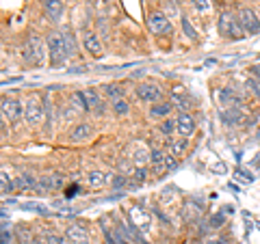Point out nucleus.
<instances>
[{"instance_id": "nucleus-1", "label": "nucleus", "mask_w": 260, "mask_h": 244, "mask_svg": "<svg viewBox=\"0 0 260 244\" xmlns=\"http://www.w3.org/2000/svg\"><path fill=\"white\" fill-rule=\"evenodd\" d=\"M46 46H48V63H50V67H54V69L65 67L70 61V52H68V46H65L61 30L48 32Z\"/></svg>"}, {"instance_id": "nucleus-2", "label": "nucleus", "mask_w": 260, "mask_h": 244, "mask_svg": "<svg viewBox=\"0 0 260 244\" xmlns=\"http://www.w3.org/2000/svg\"><path fill=\"white\" fill-rule=\"evenodd\" d=\"M217 32L228 42H241L247 37L239 22V15H234L232 11H221L217 15Z\"/></svg>"}, {"instance_id": "nucleus-3", "label": "nucleus", "mask_w": 260, "mask_h": 244, "mask_svg": "<svg viewBox=\"0 0 260 244\" xmlns=\"http://www.w3.org/2000/svg\"><path fill=\"white\" fill-rule=\"evenodd\" d=\"M24 124L30 128L46 124V106L44 100H39L37 95H28L24 100Z\"/></svg>"}, {"instance_id": "nucleus-4", "label": "nucleus", "mask_w": 260, "mask_h": 244, "mask_svg": "<svg viewBox=\"0 0 260 244\" xmlns=\"http://www.w3.org/2000/svg\"><path fill=\"white\" fill-rule=\"evenodd\" d=\"M145 26L152 32L154 37H162V35H172L174 32V22L169 18V13L160 11V9H154L148 13L145 18Z\"/></svg>"}, {"instance_id": "nucleus-5", "label": "nucleus", "mask_w": 260, "mask_h": 244, "mask_svg": "<svg viewBox=\"0 0 260 244\" xmlns=\"http://www.w3.org/2000/svg\"><path fill=\"white\" fill-rule=\"evenodd\" d=\"M126 223L137 227L141 233L150 231V225H152V216L148 212V208L143 206V201H137L133 203L130 208H126Z\"/></svg>"}, {"instance_id": "nucleus-6", "label": "nucleus", "mask_w": 260, "mask_h": 244, "mask_svg": "<svg viewBox=\"0 0 260 244\" xmlns=\"http://www.w3.org/2000/svg\"><path fill=\"white\" fill-rule=\"evenodd\" d=\"M135 95H137V100L139 102L152 106V104L162 102V97H165V89H162L158 83H154V80H143V83H139L135 87Z\"/></svg>"}, {"instance_id": "nucleus-7", "label": "nucleus", "mask_w": 260, "mask_h": 244, "mask_svg": "<svg viewBox=\"0 0 260 244\" xmlns=\"http://www.w3.org/2000/svg\"><path fill=\"white\" fill-rule=\"evenodd\" d=\"M80 44H83V50L91 56V59H102L104 56L102 37L95 28H83L80 30Z\"/></svg>"}, {"instance_id": "nucleus-8", "label": "nucleus", "mask_w": 260, "mask_h": 244, "mask_svg": "<svg viewBox=\"0 0 260 244\" xmlns=\"http://www.w3.org/2000/svg\"><path fill=\"white\" fill-rule=\"evenodd\" d=\"M26 48H28V52H30L32 67H44L46 61H48V46L44 44L42 35H37V32H30L28 39H26Z\"/></svg>"}, {"instance_id": "nucleus-9", "label": "nucleus", "mask_w": 260, "mask_h": 244, "mask_svg": "<svg viewBox=\"0 0 260 244\" xmlns=\"http://www.w3.org/2000/svg\"><path fill=\"white\" fill-rule=\"evenodd\" d=\"M0 110H3V119L9 121V124H20V121L24 119V102L15 100V97H3V106H0Z\"/></svg>"}, {"instance_id": "nucleus-10", "label": "nucleus", "mask_w": 260, "mask_h": 244, "mask_svg": "<svg viewBox=\"0 0 260 244\" xmlns=\"http://www.w3.org/2000/svg\"><path fill=\"white\" fill-rule=\"evenodd\" d=\"M239 22H241L243 30H245V35H249V37L260 35V15L254 9L243 7V9L239 11Z\"/></svg>"}, {"instance_id": "nucleus-11", "label": "nucleus", "mask_w": 260, "mask_h": 244, "mask_svg": "<svg viewBox=\"0 0 260 244\" xmlns=\"http://www.w3.org/2000/svg\"><path fill=\"white\" fill-rule=\"evenodd\" d=\"M93 134H95V128L89 124V121H74L68 132V141L70 143H87Z\"/></svg>"}, {"instance_id": "nucleus-12", "label": "nucleus", "mask_w": 260, "mask_h": 244, "mask_svg": "<svg viewBox=\"0 0 260 244\" xmlns=\"http://www.w3.org/2000/svg\"><path fill=\"white\" fill-rule=\"evenodd\" d=\"M219 119H221V124L225 128H239L245 124V110H243L241 106H230V108H221L219 110Z\"/></svg>"}, {"instance_id": "nucleus-13", "label": "nucleus", "mask_w": 260, "mask_h": 244, "mask_svg": "<svg viewBox=\"0 0 260 244\" xmlns=\"http://www.w3.org/2000/svg\"><path fill=\"white\" fill-rule=\"evenodd\" d=\"M217 104L221 108H230V106H243V95L239 91H234L232 87H221L217 89Z\"/></svg>"}, {"instance_id": "nucleus-14", "label": "nucleus", "mask_w": 260, "mask_h": 244, "mask_svg": "<svg viewBox=\"0 0 260 244\" xmlns=\"http://www.w3.org/2000/svg\"><path fill=\"white\" fill-rule=\"evenodd\" d=\"M46 18L52 24H61L65 18V0H42Z\"/></svg>"}, {"instance_id": "nucleus-15", "label": "nucleus", "mask_w": 260, "mask_h": 244, "mask_svg": "<svg viewBox=\"0 0 260 244\" xmlns=\"http://www.w3.org/2000/svg\"><path fill=\"white\" fill-rule=\"evenodd\" d=\"M61 35L65 39V46H68V52H70V59H76L78 52H80V46H78V32L72 24H63L61 26Z\"/></svg>"}, {"instance_id": "nucleus-16", "label": "nucleus", "mask_w": 260, "mask_h": 244, "mask_svg": "<svg viewBox=\"0 0 260 244\" xmlns=\"http://www.w3.org/2000/svg\"><path fill=\"white\" fill-rule=\"evenodd\" d=\"M195 130H198V126H195V119L189 115V112H180V115L176 117V134L178 136L191 138L195 134Z\"/></svg>"}, {"instance_id": "nucleus-17", "label": "nucleus", "mask_w": 260, "mask_h": 244, "mask_svg": "<svg viewBox=\"0 0 260 244\" xmlns=\"http://www.w3.org/2000/svg\"><path fill=\"white\" fill-rule=\"evenodd\" d=\"M65 238L70 240V244H91V238H89V231L85 227H80L76 223H72L65 227Z\"/></svg>"}, {"instance_id": "nucleus-18", "label": "nucleus", "mask_w": 260, "mask_h": 244, "mask_svg": "<svg viewBox=\"0 0 260 244\" xmlns=\"http://www.w3.org/2000/svg\"><path fill=\"white\" fill-rule=\"evenodd\" d=\"M189 147H191V141L186 136H176V138H169V143H167V149L169 153L176 158V160H180L184 158L186 153H189Z\"/></svg>"}, {"instance_id": "nucleus-19", "label": "nucleus", "mask_w": 260, "mask_h": 244, "mask_svg": "<svg viewBox=\"0 0 260 244\" xmlns=\"http://www.w3.org/2000/svg\"><path fill=\"white\" fill-rule=\"evenodd\" d=\"M169 102H172L174 108H178L180 112H189V108H191V97L186 93L184 87H174L172 95H169Z\"/></svg>"}, {"instance_id": "nucleus-20", "label": "nucleus", "mask_w": 260, "mask_h": 244, "mask_svg": "<svg viewBox=\"0 0 260 244\" xmlns=\"http://www.w3.org/2000/svg\"><path fill=\"white\" fill-rule=\"evenodd\" d=\"M172 110H174L172 102H158V104H152V106H150V117L162 121V119L172 117Z\"/></svg>"}, {"instance_id": "nucleus-21", "label": "nucleus", "mask_w": 260, "mask_h": 244, "mask_svg": "<svg viewBox=\"0 0 260 244\" xmlns=\"http://www.w3.org/2000/svg\"><path fill=\"white\" fill-rule=\"evenodd\" d=\"M37 182L39 180L32 173H22L15 177V186H18V190H22V192H35Z\"/></svg>"}, {"instance_id": "nucleus-22", "label": "nucleus", "mask_w": 260, "mask_h": 244, "mask_svg": "<svg viewBox=\"0 0 260 244\" xmlns=\"http://www.w3.org/2000/svg\"><path fill=\"white\" fill-rule=\"evenodd\" d=\"M102 95L107 97V100L115 102V100H121V97L126 95V89H124L121 83H107L102 87Z\"/></svg>"}, {"instance_id": "nucleus-23", "label": "nucleus", "mask_w": 260, "mask_h": 244, "mask_svg": "<svg viewBox=\"0 0 260 244\" xmlns=\"http://www.w3.org/2000/svg\"><path fill=\"white\" fill-rule=\"evenodd\" d=\"M178 20H180L182 35H184L186 39H189L191 44H198V42H200V30L193 26V22H191L189 18H186V15H180V18H178Z\"/></svg>"}, {"instance_id": "nucleus-24", "label": "nucleus", "mask_w": 260, "mask_h": 244, "mask_svg": "<svg viewBox=\"0 0 260 244\" xmlns=\"http://www.w3.org/2000/svg\"><path fill=\"white\" fill-rule=\"evenodd\" d=\"M70 106L74 108L76 112H89V110H91V108H89V104H87L85 91H72L70 93Z\"/></svg>"}, {"instance_id": "nucleus-25", "label": "nucleus", "mask_w": 260, "mask_h": 244, "mask_svg": "<svg viewBox=\"0 0 260 244\" xmlns=\"http://www.w3.org/2000/svg\"><path fill=\"white\" fill-rule=\"evenodd\" d=\"M111 182V177L107 173H102V171H89L87 173V184L91 186V188H102V186H107Z\"/></svg>"}, {"instance_id": "nucleus-26", "label": "nucleus", "mask_w": 260, "mask_h": 244, "mask_svg": "<svg viewBox=\"0 0 260 244\" xmlns=\"http://www.w3.org/2000/svg\"><path fill=\"white\" fill-rule=\"evenodd\" d=\"M0 190H3L5 197H7V194H13L15 190H18L15 180L9 175V171H7V169H3V173H0Z\"/></svg>"}, {"instance_id": "nucleus-27", "label": "nucleus", "mask_w": 260, "mask_h": 244, "mask_svg": "<svg viewBox=\"0 0 260 244\" xmlns=\"http://www.w3.org/2000/svg\"><path fill=\"white\" fill-rule=\"evenodd\" d=\"M130 110H133V106H130V102L126 100V97L111 102V112L115 117H126V115H130Z\"/></svg>"}, {"instance_id": "nucleus-28", "label": "nucleus", "mask_w": 260, "mask_h": 244, "mask_svg": "<svg viewBox=\"0 0 260 244\" xmlns=\"http://www.w3.org/2000/svg\"><path fill=\"white\" fill-rule=\"evenodd\" d=\"M85 97H87V104H89V108H91V112L98 110V108H100L102 104H104V102H102V97H100V93H98L93 87L85 89Z\"/></svg>"}, {"instance_id": "nucleus-29", "label": "nucleus", "mask_w": 260, "mask_h": 244, "mask_svg": "<svg viewBox=\"0 0 260 244\" xmlns=\"http://www.w3.org/2000/svg\"><path fill=\"white\" fill-rule=\"evenodd\" d=\"M158 132L162 136H167V138H172L176 134V119L174 117H169V119H162L160 124H158Z\"/></svg>"}, {"instance_id": "nucleus-30", "label": "nucleus", "mask_w": 260, "mask_h": 244, "mask_svg": "<svg viewBox=\"0 0 260 244\" xmlns=\"http://www.w3.org/2000/svg\"><path fill=\"white\" fill-rule=\"evenodd\" d=\"M133 162H135V167H148V165H150V151H148V149H143V147L135 149V153H133Z\"/></svg>"}, {"instance_id": "nucleus-31", "label": "nucleus", "mask_w": 260, "mask_h": 244, "mask_svg": "<svg viewBox=\"0 0 260 244\" xmlns=\"http://www.w3.org/2000/svg\"><path fill=\"white\" fill-rule=\"evenodd\" d=\"M225 223V214L223 212H219V214H213L208 218V223H206V227L208 229H219V227H221Z\"/></svg>"}, {"instance_id": "nucleus-32", "label": "nucleus", "mask_w": 260, "mask_h": 244, "mask_svg": "<svg viewBox=\"0 0 260 244\" xmlns=\"http://www.w3.org/2000/svg\"><path fill=\"white\" fill-rule=\"evenodd\" d=\"M245 89H247V91H249V93L254 95L256 100L260 102V83H258V80H254V78H247V83H245Z\"/></svg>"}, {"instance_id": "nucleus-33", "label": "nucleus", "mask_w": 260, "mask_h": 244, "mask_svg": "<svg viewBox=\"0 0 260 244\" xmlns=\"http://www.w3.org/2000/svg\"><path fill=\"white\" fill-rule=\"evenodd\" d=\"M46 242L48 244H70V240L65 238V235H61V233H46Z\"/></svg>"}, {"instance_id": "nucleus-34", "label": "nucleus", "mask_w": 260, "mask_h": 244, "mask_svg": "<svg viewBox=\"0 0 260 244\" xmlns=\"http://www.w3.org/2000/svg\"><path fill=\"white\" fill-rule=\"evenodd\" d=\"M22 208H24V210H30V212H37V214H48V208L42 206V203L28 201V203H22Z\"/></svg>"}, {"instance_id": "nucleus-35", "label": "nucleus", "mask_w": 260, "mask_h": 244, "mask_svg": "<svg viewBox=\"0 0 260 244\" xmlns=\"http://www.w3.org/2000/svg\"><path fill=\"white\" fill-rule=\"evenodd\" d=\"M191 7L198 13H208L210 11V5H208V0H189Z\"/></svg>"}, {"instance_id": "nucleus-36", "label": "nucleus", "mask_w": 260, "mask_h": 244, "mask_svg": "<svg viewBox=\"0 0 260 244\" xmlns=\"http://www.w3.org/2000/svg\"><path fill=\"white\" fill-rule=\"evenodd\" d=\"M48 180H50V186H52V190H59L61 186H63V182H65L61 173H50V175H48Z\"/></svg>"}, {"instance_id": "nucleus-37", "label": "nucleus", "mask_w": 260, "mask_h": 244, "mask_svg": "<svg viewBox=\"0 0 260 244\" xmlns=\"http://www.w3.org/2000/svg\"><path fill=\"white\" fill-rule=\"evenodd\" d=\"M128 184V180L124 175H113V180H111V186L113 188H121V186H126Z\"/></svg>"}, {"instance_id": "nucleus-38", "label": "nucleus", "mask_w": 260, "mask_h": 244, "mask_svg": "<svg viewBox=\"0 0 260 244\" xmlns=\"http://www.w3.org/2000/svg\"><path fill=\"white\" fill-rule=\"evenodd\" d=\"M237 173H239V175H241V177H243V180H245V182H254V180H256V175L251 173V171H247V169H239Z\"/></svg>"}, {"instance_id": "nucleus-39", "label": "nucleus", "mask_w": 260, "mask_h": 244, "mask_svg": "<svg viewBox=\"0 0 260 244\" xmlns=\"http://www.w3.org/2000/svg\"><path fill=\"white\" fill-rule=\"evenodd\" d=\"M145 173H148V167H137V169H135V177H137L139 182H145V177H148Z\"/></svg>"}, {"instance_id": "nucleus-40", "label": "nucleus", "mask_w": 260, "mask_h": 244, "mask_svg": "<svg viewBox=\"0 0 260 244\" xmlns=\"http://www.w3.org/2000/svg\"><path fill=\"white\" fill-rule=\"evenodd\" d=\"M78 192H80V186H78V184H74V186H70V188L65 190V197H68V199H72V197H76Z\"/></svg>"}, {"instance_id": "nucleus-41", "label": "nucleus", "mask_w": 260, "mask_h": 244, "mask_svg": "<svg viewBox=\"0 0 260 244\" xmlns=\"http://www.w3.org/2000/svg\"><path fill=\"white\" fill-rule=\"evenodd\" d=\"M249 74H251V78L260 83V65H251V67H249Z\"/></svg>"}, {"instance_id": "nucleus-42", "label": "nucleus", "mask_w": 260, "mask_h": 244, "mask_svg": "<svg viewBox=\"0 0 260 244\" xmlns=\"http://www.w3.org/2000/svg\"><path fill=\"white\" fill-rule=\"evenodd\" d=\"M208 244H232L230 238H215V240H210Z\"/></svg>"}, {"instance_id": "nucleus-43", "label": "nucleus", "mask_w": 260, "mask_h": 244, "mask_svg": "<svg viewBox=\"0 0 260 244\" xmlns=\"http://www.w3.org/2000/svg\"><path fill=\"white\" fill-rule=\"evenodd\" d=\"M15 83H22V78H20V76H15V78H9V80H7V78L3 80V85H5V87H7V85H15Z\"/></svg>"}, {"instance_id": "nucleus-44", "label": "nucleus", "mask_w": 260, "mask_h": 244, "mask_svg": "<svg viewBox=\"0 0 260 244\" xmlns=\"http://www.w3.org/2000/svg\"><path fill=\"white\" fill-rule=\"evenodd\" d=\"M30 244H48V242H46L44 235H35V238L30 240Z\"/></svg>"}, {"instance_id": "nucleus-45", "label": "nucleus", "mask_w": 260, "mask_h": 244, "mask_svg": "<svg viewBox=\"0 0 260 244\" xmlns=\"http://www.w3.org/2000/svg\"><path fill=\"white\" fill-rule=\"evenodd\" d=\"M215 173H217V171H219V173H225V165H223V162H219V165H215Z\"/></svg>"}, {"instance_id": "nucleus-46", "label": "nucleus", "mask_w": 260, "mask_h": 244, "mask_svg": "<svg viewBox=\"0 0 260 244\" xmlns=\"http://www.w3.org/2000/svg\"><path fill=\"white\" fill-rule=\"evenodd\" d=\"M234 212V206H223V214H232Z\"/></svg>"}, {"instance_id": "nucleus-47", "label": "nucleus", "mask_w": 260, "mask_h": 244, "mask_svg": "<svg viewBox=\"0 0 260 244\" xmlns=\"http://www.w3.org/2000/svg\"><path fill=\"white\" fill-rule=\"evenodd\" d=\"M167 3H172V5H176V7H180V5H182V0H167Z\"/></svg>"}, {"instance_id": "nucleus-48", "label": "nucleus", "mask_w": 260, "mask_h": 244, "mask_svg": "<svg viewBox=\"0 0 260 244\" xmlns=\"http://www.w3.org/2000/svg\"><path fill=\"white\" fill-rule=\"evenodd\" d=\"M258 59H260V54H258Z\"/></svg>"}]
</instances>
